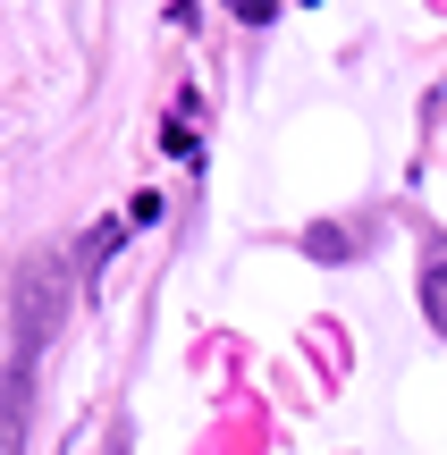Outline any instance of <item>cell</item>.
Instances as JSON below:
<instances>
[{"instance_id":"obj_4","label":"cell","mask_w":447,"mask_h":455,"mask_svg":"<svg viewBox=\"0 0 447 455\" xmlns=\"http://www.w3.org/2000/svg\"><path fill=\"white\" fill-rule=\"evenodd\" d=\"M118 244H127V228H118V220H101L93 236H84V253H76V270H101V261H110Z\"/></svg>"},{"instance_id":"obj_1","label":"cell","mask_w":447,"mask_h":455,"mask_svg":"<svg viewBox=\"0 0 447 455\" xmlns=\"http://www.w3.org/2000/svg\"><path fill=\"white\" fill-rule=\"evenodd\" d=\"M68 278H76V261L68 253H26L9 278V355L43 363V346L60 338V312H68Z\"/></svg>"},{"instance_id":"obj_5","label":"cell","mask_w":447,"mask_h":455,"mask_svg":"<svg viewBox=\"0 0 447 455\" xmlns=\"http://www.w3.org/2000/svg\"><path fill=\"white\" fill-rule=\"evenodd\" d=\"M228 17H236V26H270V17H279V0H228Z\"/></svg>"},{"instance_id":"obj_3","label":"cell","mask_w":447,"mask_h":455,"mask_svg":"<svg viewBox=\"0 0 447 455\" xmlns=\"http://www.w3.org/2000/svg\"><path fill=\"white\" fill-rule=\"evenodd\" d=\"M422 321H431L439 338H447V253H431V261H422Z\"/></svg>"},{"instance_id":"obj_2","label":"cell","mask_w":447,"mask_h":455,"mask_svg":"<svg viewBox=\"0 0 447 455\" xmlns=\"http://www.w3.org/2000/svg\"><path fill=\"white\" fill-rule=\"evenodd\" d=\"M363 244H371L363 220H321V228H304V253H313V261H355Z\"/></svg>"}]
</instances>
